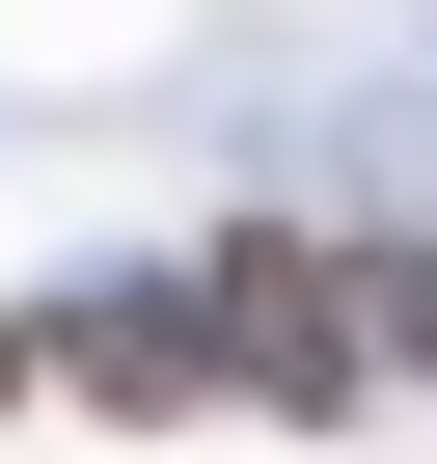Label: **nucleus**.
<instances>
[{
  "mask_svg": "<svg viewBox=\"0 0 437 464\" xmlns=\"http://www.w3.org/2000/svg\"><path fill=\"white\" fill-rule=\"evenodd\" d=\"M55 382L137 410V437H164V410H247V301H218V274H83V301H55Z\"/></svg>",
  "mask_w": 437,
  "mask_h": 464,
  "instance_id": "obj_1",
  "label": "nucleus"
},
{
  "mask_svg": "<svg viewBox=\"0 0 437 464\" xmlns=\"http://www.w3.org/2000/svg\"><path fill=\"white\" fill-rule=\"evenodd\" d=\"M410 382H437V274H410Z\"/></svg>",
  "mask_w": 437,
  "mask_h": 464,
  "instance_id": "obj_4",
  "label": "nucleus"
},
{
  "mask_svg": "<svg viewBox=\"0 0 437 464\" xmlns=\"http://www.w3.org/2000/svg\"><path fill=\"white\" fill-rule=\"evenodd\" d=\"M28 382H55V328H0V410H28Z\"/></svg>",
  "mask_w": 437,
  "mask_h": 464,
  "instance_id": "obj_3",
  "label": "nucleus"
},
{
  "mask_svg": "<svg viewBox=\"0 0 437 464\" xmlns=\"http://www.w3.org/2000/svg\"><path fill=\"white\" fill-rule=\"evenodd\" d=\"M218 301H247V410H383L410 274H355V246H218Z\"/></svg>",
  "mask_w": 437,
  "mask_h": 464,
  "instance_id": "obj_2",
  "label": "nucleus"
}]
</instances>
